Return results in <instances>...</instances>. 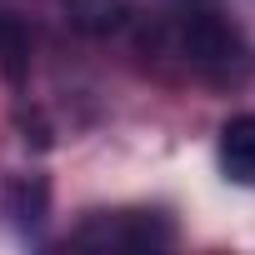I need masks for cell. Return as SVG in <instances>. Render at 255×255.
Returning a JSON list of instances; mask_svg holds the SVG:
<instances>
[{
  "label": "cell",
  "mask_w": 255,
  "mask_h": 255,
  "mask_svg": "<svg viewBox=\"0 0 255 255\" xmlns=\"http://www.w3.org/2000/svg\"><path fill=\"white\" fill-rule=\"evenodd\" d=\"M170 15H175L180 55L190 65L215 70V65H230L240 55V30L220 10V0H170Z\"/></svg>",
  "instance_id": "cell-1"
},
{
  "label": "cell",
  "mask_w": 255,
  "mask_h": 255,
  "mask_svg": "<svg viewBox=\"0 0 255 255\" xmlns=\"http://www.w3.org/2000/svg\"><path fill=\"white\" fill-rule=\"evenodd\" d=\"M70 240L85 250H165L175 240V225L160 210H110L90 215Z\"/></svg>",
  "instance_id": "cell-2"
},
{
  "label": "cell",
  "mask_w": 255,
  "mask_h": 255,
  "mask_svg": "<svg viewBox=\"0 0 255 255\" xmlns=\"http://www.w3.org/2000/svg\"><path fill=\"white\" fill-rule=\"evenodd\" d=\"M215 160L230 185H255V115H235L220 125Z\"/></svg>",
  "instance_id": "cell-3"
},
{
  "label": "cell",
  "mask_w": 255,
  "mask_h": 255,
  "mask_svg": "<svg viewBox=\"0 0 255 255\" xmlns=\"http://www.w3.org/2000/svg\"><path fill=\"white\" fill-rule=\"evenodd\" d=\"M60 15H65L70 30L100 40V35L125 30V20H130V0H60Z\"/></svg>",
  "instance_id": "cell-4"
},
{
  "label": "cell",
  "mask_w": 255,
  "mask_h": 255,
  "mask_svg": "<svg viewBox=\"0 0 255 255\" xmlns=\"http://www.w3.org/2000/svg\"><path fill=\"white\" fill-rule=\"evenodd\" d=\"M10 215H15V225H20V235H35L40 225H45V215H50V180L45 175H15L10 180Z\"/></svg>",
  "instance_id": "cell-5"
},
{
  "label": "cell",
  "mask_w": 255,
  "mask_h": 255,
  "mask_svg": "<svg viewBox=\"0 0 255 255\" xmlns=\"http://www.w3.org/2000/svg\"><path fill=\"white\" fill-rule=\"evenodd\" d=\"M30 70V35L15 15H0V75L10 85H20Z\"/></svg>",
  "instance_id": "cell-6"
},
{
  "label": "cell",
  "mask_w": 255,
  "mask_h": 255,
  "mask_svg": "<svg viewBox=\"0 0 255 255\" xmlns=\"http://www.w3.org/2000/svg\"><path fill=\"white\" fill-rule=\"evenodd\" d=\"M20 130H25V145H35V150H45V145H50V125H45L40 115H35V120H30V115H20Z\"/></svg>",
  "instance_id": "cell-7"
}]
</instances>
